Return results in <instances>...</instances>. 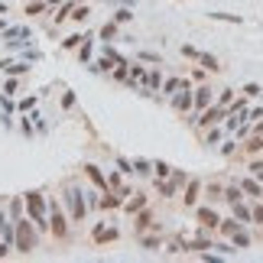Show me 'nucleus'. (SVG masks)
Returning a JSON list of instances; mask_svg holds the SVG:
<instances>
[{"instance_id":"obj_26","label":"nucleus","mask_w":263,"mask_h":263,"mask_svg":"<svg viewBox=\"0 0 263 263\" xmlns=\"http://www.w3.org/2000/svg\"><path fill=\"white\" fill-rule=\"evenodd\" d=\"M244 94H247V98H257V94H260V85H244Z\"/></svg>"},{"instance_id":"obj_16","label":"nucleus","mask_w":263,"mask_h":263,"mask_svg":"<svg viewBox=\"0 0 263 263\" xmlns=\"http://www.w3.org/2000/svg\"><path fill=\"white\" fill-rule=\"evenodd\" d=\"M250 225H263V198H257L250 205Z\"/></svg>"},{"instance_id":"obj_14","label":"nucleus","mask_w":263,"mask_h":263,"mask_svg":"<svg viewBox=\"0 0 263 263\" xmlns=\"http://www.w3.org/2000/svg\"><path fill=\"white\" fill-rule=\"evenodd\" d=\"M147 227H153V211H143V208H140V215H137V231L143 234Z\"/></svg>"},{"instance_id":"obj_13","label":"nucleus","mask_w":263,"mask_h":263,"mask_svg":"<svg viewBox=\"0 0 263 263\" xmlns=\"http://www.w3.org/2000/svg\"><path fill=\"white\" fill-rule=\"evenodd\" d=\"M143 205H147V195H143V192H133V195H130V201H127V205H124V211H130V215H137V211L143 208Z\"/></svg>"},{"instance_id":"obj_19","label":"nucleus","mask_w":263,"mask_h":263,"mask_svg":"<svg viewBox=\"0 0 263 263\" xmlns=\"http://www.w3.org/2000/svg\"><path fill=\"white\" fill-rule=\"evenodd\" d=\"M231 244H234V247H250V234L234 231V234H231Z\"/></svg>"},{"instance_id":"obj_25","label":"nucleus","mask_w":263,"mask_h":263,"mask_svg":"<svg viewBox=\"0 0 263 263\" xmlns=\"http://www.w3.org/2000/svg\"><path fill=\"white\" fill-rule=\"evenodd\" d=\"M179 88H182V81H179V78H169V81H166V94L179 91Z\"/></svg>"},{"instance_id":"obj_28","label":"nucleus","mask_w":263,"mask_h":263,"mask_svg":"<svg viewBox=\"0 0 263 263\" xmlns=\"http://www.w3.org/2000/svg\"><path fill=\"white\" fill-rule=\"evenodd\" d=\"M114 20H117V23H127V20H130V10H120V13H117Z\"/></svg>"},{"instance_id":"obj_18","label":"nucleus","mask_w":263,"mask_h":263,"mask_svg":"<svg viewBox=\"0 0 263 263\" xmlns=\"http://www.w3.org/2000/svg\"><path fill=\"white\" fill-rule=\"evenodd\" d=\"M114 237H117L114 227H101V231H94V240H98V244H108V240H114Z\"/></svg>"},{"instance_id":"obj_30","label":"nucleus","mask_w":263,"mask_h":263,"mask_svg":"<svg viewBox=\"0 0 263 263\" xmlns=\"http://www.w3.org/2000/svg\"><path fill=\"white\" fill-rule=\"evenodd\" d=\"M10 254V244H0V257H7Z\"/></svg>"},{"instance_id":"obj_2","label":"nucleus","mask_w":263,"mask_h":263,"mask_svg":"<svg viewBox=\"0 0 263 263\" xmlns=\"http://www.w3.org/2000/svg\"><path fill=\"white\" fill-rule=\"evenodd\" d=\"M26 208H30L33 221H36L39 227H46V205H42V195H39V192H30V195H26Z\"/></svg>"},{"instance_id":"obj_20","label":"nucleus","mask_w":263,"mask_h":263,"mask_svg":"<svg viewBox=\"0 0 263 263\" xmlns=\"http://www.w3.org/2000/svg\"><path fill=\"white\" fill-rule=\"evenodd\" d=\"M221 198H225V186H221V182L208 186V201H221Z\"/></svg>"},{"instance_id":"obj_4","label":"nucleus","mask_w":263,"mask_h":263,"mask_svg":"<svg viewBox=\"0 0 263 263\" xmlns=\"http://www.w3.org/2000/svg\"><path fill=\"white\" fill-rule=\"evenodd\" d=\"M225 117V104H215V108H205V114L198 117V130H208V127H215L218 120Z\"/></svg>"},{"instance_id":"obj_17","label":"nucleus","mask_w":263,"mask_h":263,"mask_svg":"<svg viewBox=\"0 0 263 263\" xmlns=\"http://www.w3.org/2000/svg\"><path fill=\"white\" fill-rule=\"evenodd\" d=\"M85 172H88V179H91L98 188H108V182H104V176H101V169L98 166H85Z\"/></svg>"},{"instance_id":"obj_3","label":"nucleus","mask_w":263,"mask_h":263,"mask_svg":"<svg viewBox=\"0 0 263 263\" xmlns=\"http://www.w3.org/2000/svg\"><path fill=\"white\" fill-rule=\"evenodd\" d=\"M33 247H36V234L30 231L26 221H20V225H16V250H20V254H30Z\"/></svg>"},{"instance_id":"obj_24","label":"nucleus","mask_w":263,"mask_h":263,"mask_svg":"<svg viewBox=\"0 0 263 263\" xmlns=\"http://www.w3.org/2000/svg\"><path fill=\"white\" fill-rule=\"evenodd\" d=\"M231 101H234V91H231V88H225V91H221V98H218V104H225V108H227Z\"/></svg>"},{"instance_id":"obj_22","label":"nucleus","mask_w":263,"mask_h":263,"mask_svg":"<svg viewBox=\"0 0 263 263\" xmlns=\"http://www.w3.org/2000/svg\"><path fill=\"white\" fill-rule=\"evenodd\" d=\"M153 169H156V179H169L172 176V169L166 163H153Z\"/></svg>"},{"instance_id":"obj_11","label":"nucleus","mask_w":263,"mask_h":263,"mask_svg":"<svg viewBox=\"0 0 263 263\" xmlns=\"http://www.w3.org/2000/svg\"><path fill=\"white\" fill-rule=\"evenodd\" d=\"M192 59H198V65H205V72H221L218 59H215V55H208V52H198V49H195V55H192Z\"/></svg>"},{"instance_id":"obj_5","label":"nucleus","mask_w":263,"mask_h":263,"mask_svg":"<svg viewBox=\"0 0 263 263\" xmlns=\"http://www.w3.org/2000/svg\"><path fill=\"white\" fill-rule=\"evenodd\" d=\"M198 195H201V179H188L186 195H182V205H186V208H195V205H198Z\"/></svg>"},{"instance_id":"obj_7","label":"nucleus","mask_w":263,"mask_h":263,"mask_svg":"<svg viewBox=\"0 0 263 263\" xmlns=\"http://www.w3.org/2000/svg\"><path fill=\"white\" fill-rule=\"evenodd\" d=\"M208 104H211V91H208V88H205V85H201L198 91L192 94V108H195V114H201V111L208 108Z\"/></svg>"},{"instance_id":"obj_8","label":"nucleus","mask_w":263,"mask_h":263,"mask_svg":"<svg viewBox=\"0 0 263 263\" xmlns=\"http://www.w3.org/2000/svg\"><path fill=\"white\" fill-rule=\"evenodd\" d=\"M247 195H244V188L237 186V182H225V201L227 205H237V201H244Z\"/></svg>"},{"instance_id":"obj_10","label":"nucleus","mask_w":263,"mask_h":263,"mask_svg":"<svg viewBox=\"0 0 263 263\" xmlns=\"http://www.w3.org/2000/svg\"><path fill=\"white\" fill-rule=\"evenodd\" d=\"M69 205H72V218H75V221H81V218H85V205H81V195H78L75 188L69 192Z\"/></svg>"},{"instance_id":"obj_21","label":"nucleus","mask_w":263,"mask_h":263,"mask_svg":"<svg viewBox=\"0 0 263 263\" xmlns=\"http://www.w3.org/2000/svg\"><path fill=\"white\" fill-rule=\"evenodd\" d=\"M133 169H137V176H150L153 163H150V159H137V163H133Z\"/></svg>"},{"instance_id":"obj_12","label":"nucleus","mask_w":263,"mask_h":263,"mask_svg":"<svg viewBox=\"0 0 263 263\" xmlns=\"http://www.w3.org/2000/svg\"><path fill=\"white\" fill-rule=\"evenodd\" d=\"M240 227H244V225H240L237 218H221V225H218V231L225 234V237H231V234H234V231H240Z\"/></svg>"},{"instance_id":"obj_15","label":"nucleus","mask_w":263,"mask_h":263,"mask_svg":"<svg viewBox=\"0 0 263 263\" xmlns=\"http://www.w3.org/2000/svg\"><path fill=\"white\" fill-rule=\"evenodd\" d=\"M234 208V218L237 221H244V225H250V205H244V201H237V205H231Z\"/></svg>"},{"instance_id":"obj_27","label":"nucleus","mask_w":263,"mask_h":263,"mask_svg":"<svg viewBox=\"0 0 263 263\" xmlns=\"http://www.w3.org/2000/svg\"><path fill=\"white\" fill-rule=\"evenodd\" d=\"M78 42H81V36H72V39H65L62 46H65V49H75V46H78Z\"/></svg>"},{"instance_id":"obj_29","label":"nucleus","mask_w":263,"mask_h":263,"mask_svg":"<svg viewBox=\"0 0 263 263\" xmlns=\"http://www.w3.org/2000/svg\"><path fill=\"white\" fill-rule=\"evenodd\" d=\"M260 117H263V108H254V111L247 114V120H260Z\"/></svg>"},{"instance_id":"obj_1","label":"nucleus","mask_w":263,"mask_h":263,"mask_svg":"<svg viewBox=\"0 0 263 263\" xmlns=\"http://www.w3.org/2000/svg\"><path fill=\"white\" fill-rule=\"evenodd\" d=\"M195 221H198L201 231H218V225H221V215H218L211 205H195Z\"/></svg>"},{"instance_id":"obj_6","label":"nucleus","mask_w":263,"mask_h":263,"mask_svg":"<svg viewBox=\"0 0 263 263\" xmlns=\"http://www.w3.org/2000/svg\"><path fill=\"white\" fill-rule=\"evenodd\" d=\"M237 186H240V188H244V195H247V198H250V201H257V198H263V186H260V179H257V176H254V179H250V176H247V179H240Z\"/></svg>"},{"instance_id":"obj_9","label":"nucleus","mask_w":263,"mask_h":263,"mask_svg":"<svg viewBox=\"0 0 263 263\" xmlns=\"http://www.w3.org/2000/svg\"><path fill=\"white\" fill-rule=\"evenodd\" d=\"M52 234H55V237H65V234H69V227H65V215L59 211V205H52Z\"/></svg>"},{"instance_id":"obj_23","label":"nucleus","mask_w":263,"mask_h":263,"mask_svg":"<svg viewBox=\"0 0 263 263\" xmlns=\"http://www.w3.org/2000/svg\"><path fill=\"white\" fill-rule=\"evenodd\" d=\"M250 172L263 182V159H250Z\"/></svg>"}]
</instances>
